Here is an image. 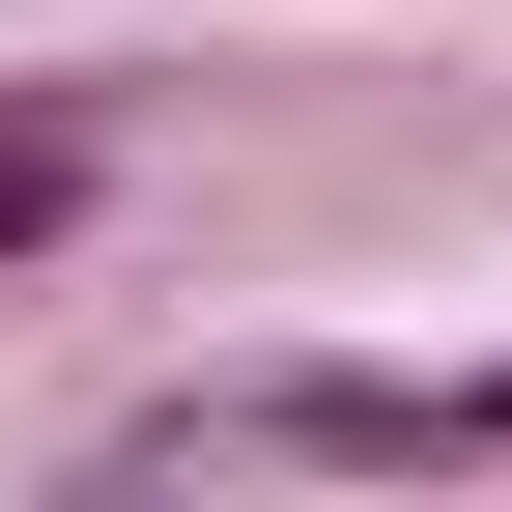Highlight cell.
<instances>
[{
  "instance_id": "1",
  "label": "cell",
  "mask_w": 512,
  "mask_h": 512,
  "mask_svg": "<svg viewBox=\"0 0 512 512\" xmlns=\"http://www.w3.org/2000/svg\"><path fill=\"white\" fill-rule=\"evenodd\" d=\"M427 427H512V370H484V399H427Z\"/></svg>"
}]
</instances>
